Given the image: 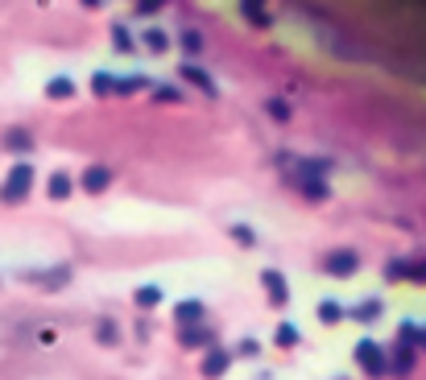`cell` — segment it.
<instances>
[{
  "instance_id": "30bf717a",
  "label": "cell",
  "mask_w": 426,
  "mask_h": 380,
  "mask_svg": "<svg viewBox=\"0 0 426 380\" xmlns=\"http://www.w3.org/2000/svg\"><path fill=\"white\" fill-rule=\"evenodd\" d=\"M50 95H58V99H66V95H75V87H70L66 79H54V83H50Z\"/></svg>"
},
{
  "instance_id": "3957f363",
  "label": "cell",
  "mask_w": 426,
  "mask_h": 380,
  "mask_svg": "<svg viewBox=\"0 0 426 380\" xmlns=\"http://www.w3.org/2000/svg\"><path fill=\"white\" fill-rule=\"evenodd\" d=\"M356 252H336L331 261H327V273H336V277H344V273H356Z\"/></svg>"
},
{
  "instance_id": "4fadbf2b",
  "label": "cell",
  "mask_w": 426,
  "mask_h": 380,
  "mask_svg": "<svg viewBox=\"0 0 426 380\" xmlns=\"http://www.w3.org/2000/svg\"><path fill=\"white\" fill-rule=\"evenodd\" d=\"M178 319H199V302H182V306H178Z\"/></svg>"
},
{
  "instance_id": "52a82bcc",
  "label": "cell",
  "mask_w": 426,
  "mask_h": 380,
  "mask_svg": "<svg viewBox=\"0 0 426 380\" xmlns=\"http://www.w3.org/2000/svg\"><path fill=\"white\" fill-rule=\"evenodd\" d=\"M182 74H186V79H191V83H199V87H203V91H207V95H215V83H211V79H207V74H203V70H195V66H182Z\"/></svg>"
},
{
  "instance_id": "7c38bea8",
  "label": "cell",
  "mask_w": 426,
  "mask_h": 380,
  "mask_svg": "<svg viewBox=\"0 0 426 380\" xmlns=\"http://www.w3.org/2000/svg\"><path fill=\"white\" fill-rule=\"evenodd\" d=\"M4 141H8V145H12V149H29V137H25V132H8V137H4Z\"/></svg>"
},
{
  "instance_id": "8fae6325",
  "label": "cell",
  "mask_w": 426,
  "mask_h": 380,
  "mask_svg": "<svg viewBox=\"0 0 426 380\" xmlns=\"http://www.w3.org/2000/svg\"><path fill=\"white\" fill-rule=\"evenodd\" d=\"M278 343L286 348V343H298V331L294 327H278Z\"/></svg>"
},
{
  "instance_id": "6da1fadb",
  "label": "cell",
  "mask_w": 426,
  "mask_h": 380,
  "mask_svg": "<svg viewBox=\"0 0 426 380\" xmlns=\"http://www.w3.org/2000/svg\"><path fill=\"white\" fill-rule=\"evenodd\" d=\"M356 364H360V368H365L373 380H381L385 372H389V360H385V352H381L377 343H369V339L356 348Z\"/></svg>"
},
{
  "instance_id": "5bb4252c",
  "label": "cell",
  "mask_w": 426,
  "mask_h": 380,
  "mask_svg": "<svg viewBox=\"0 0 426 380\" xmlns=\"http://www.w3.org/2000/svg\"><path fill=\"white\" fill-rule=\"evenodd\" d=\"M145 41H149V46H153V50H162V46H166V37H162V33H157V29H149V33H145Z\"/></svg>"
},
{
  "instance_id": "9c48e42d",
  "label": "cell",
  "mask_w": 426,
  "mask_h": 380,
  "mask_svg": "<svg viewBox=\"0 0 426 380\" xmlns=\"http://www.w3.org/2000/svg\"><path fill=\"white\" fill-rule=\"evenodd\" d=\"M137 302H141V306H157V302H162V290H153V286H145V290L137 294Z\"/></svg>"
},
{
  "instance_id": "5b68a950",
  "label": "cell",
  "mask_w": 426,
  "mask_h": 380,
  "mask_svg": "<svg viewBox=\"0 0 426 380\" xmlns=\"http://www.w3.org/2000/svg\"><path fill=\"white\" fill-rule=\"evenodd\" d=\"M265 286H269V294H273V302H286L290 298V290H286V281H282V273H265Z\"/></svg>"
},
{
  "instance_id": "8992f818",
  "label": "cell",
  "mask_w": 426,
  "mask_h": 380,
  "mask_svg": "<svg viewBox=\"0 0 426 380\" xmlns=\"http://www.w3.org/2000/svg\"><path fill=\"white\" fill-rule=\"evenodd\" d=\"M224 368H228V352H211L207 364H203V377H220Z\"/></svg>"
},
{
  "instance_id": "7a4b0ae2",
  "label": "cell",
  "mask_w": 426,
  "mask_h": 380,
  "mask_svg": "<svg viewBox=\"0 0 426 380\" xmlns=\"http://www.w3.org/2000/svg\"><path fill=\"white\" fill-rule=\"evenodd\" d=\"M29 182H33V170H29L25 161H21V166H12V174L4 178V190H0V199H4V203H17V199H25Z\"/></svg>"
},
{
  "instance_id": "ba28073f",
  "label": "cell",
  "mask_w": 426,
  "mask_h": 380,
  "mask_svg": "<svg viewBox=\"0 0 426 380\" xmlns=\"http://www.w3.org/2000/svg\"><path fill=\"white\" fill-rule=\"evenodd\" d=\"M50 194H54V199H66V194H70V178H66V174H50Z\"/></svg>"
},
{
  "instance_id": "277c9868",
  "label": "cell",
  "mask_w": 426,
  "mask_h": 380,
  "mask_svg": "<svg viewBox=\"0 0 426 380\" xmlns=\"http://www.w3.org/2000/svg\"><path fill=\"white\" fill-rule=\"evenodd\" d=\"M108 182H112V174H108V170H99V166L83 174V190H91V194H99V190H104Z\"/></svg>"
}]
</instances>
